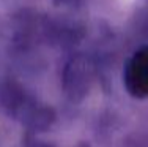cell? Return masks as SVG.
<instances>
[{"instance_id": "obj_1", "label": "cell", "mask_w": 148, "mask_h": 147, "mask_svg": "<svg viewBox=\"0 0 148 147\" xmlns=\"http://www.w3.org/2000/svg\"><path fill=\"white\" fill-rule=\"evenodd\" d=\"M125 84L136 98L148 97V48L134 54L125 70Z\"/></svg>"}]
</instances>
